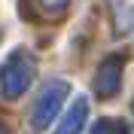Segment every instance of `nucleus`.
<instances>
[{"mask_svg": "<svg viewBox=\"0 0 134 134\" xmlns=\"http://www.w3.org/2000/svg\"><path fill=\"white\" fill-rule=\"evenodd\" d=\"M34 73H37V61H34L31 52L18 49L12 52L3 67H0V88L6 98H18V94H25V88L34 82Z\"/></svg>", "mask_w": 134, "mask_h": 134, "instance_id": "f257e3e1", "label": "nucleus"}, {"mask_svg": "<svg viewBox=\"0 0 134 134\" xmlns=\"http://www.w3.org/2000/svg\"><path fill=\"white\" fill-rule=\"evenodd\" d=\"M67 94H70V85H67L64 79H52V82L43 88L40 100L34 104L31 125H34V128H49V122L58 116V110H61V104H64Z\"/></svg>", "mask_w": 134, "mask_h": 134, "instance_id": "f03ea898", "label": "nucleus"}, {"mask_svg": "<svg viewBox=\"0 0 134 134\" xmlns=\"http://www.w3.org/2000/svg\"><path fill=\"white\" fill-rule=\"evenodd\" d=\"M122 85V58L119 55H107L98 67V76H94V92L100 98H113Z\"/></svg>", "mask_w": 134, "mask_h": 134, "instance_id": "7ed1b4c3", "label": "nucleus"}, {"mask_svg": "<svg viewBox=\"0 0 134 134\" xmlns=\"http://www.w3.org/2000/svg\"><path fill=\"white\" fill-rule=\"evenodd\" d=\"M85 119H88V100H85V98H76L73 107L64 113V122L58 125L55 134H79L85 128Z\"/></svg>", "mask_w": 134, "mask_h": 134, "instance_id": "20e7f679", "label": "nucleus"}, {"mask_svg": "<svg viewBox=\"0 0 134 134\" xmlns=\"http://www.w3.org/2000/svg\"><path fill=\"white\" fill-rule=\"evenodd\" d=\"M110 9H113V18H116V31L128 34L134 25V6L131 0H110Z\"/></svg>", "mask_w": 134, "mask_h": 134, "instance_id": "39448f33", "label": "nucleus"}, {"mask_svg": "<svg viewBox=\"0 0 134 134\" xmlns=\"http://www.w3.org/2000/svg\"><path fill=\"white\" fill-rule=\"evenodd\" d=\"M92 134H128V131H125V125L119 119H100L98 125L92 128Z\"/></svg>", "mask_w": 134, "mask_h": 134, "instance_id": "423d86ee", "label": "nucleus"}, {"mask_svg": "<svg viewBox=\"0 0 134 134\" xmlns=\"http://www.w3.org/2000/svg\"><path fill=\"white\" fill-rule=\"evenodd\" d=\"M64 3H67V0H46V6H52V9H61Z\"/></svg>", "mask_w": 134, "mask_h": 134, "instance_id": "0eeeda50", "label": "nucleus"}, {"mask_svg": "<svg viewBox=\"0 0 134 134\" xmlns=\"http://www.w3.org/2000/svg\"><path fill=\"white\" fill-rule=\"evenodd\" d=\"M0 134H9V131H6V125H3V122H0Z\"/></svg>", "mask_w": 134, "mask_h": 134, "instance_id": "6e6552de", "label": "nucleus"}]
</instances>
